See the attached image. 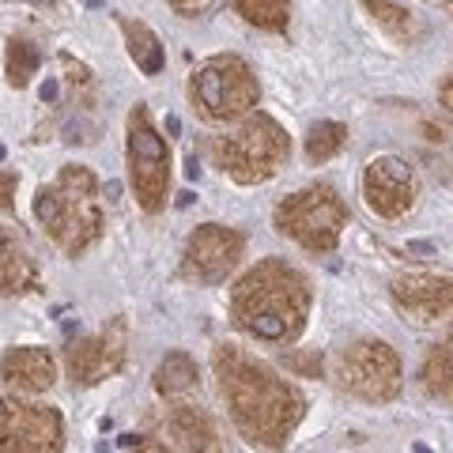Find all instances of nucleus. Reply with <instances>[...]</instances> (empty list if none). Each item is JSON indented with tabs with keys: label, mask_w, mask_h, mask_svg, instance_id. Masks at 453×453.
Instances as JSON below:
<instances>
[{
	"label": "nucleus",
	"mask_w": 453,
	"mask_h": 453,
	"mask_svg": "<svg viewBox=\"0 0 453 453\" xmlns=\"http://www.w3.org/2000/svg\"><path fill=\"white\" fill-rule=\"evenodd\" d=\"M216 378L238 434L253 446L280 449L303 419V396L273 366L246 356L242 348H216Z\"/></svg>",
	"instance_id": "obj_1"
},
{
	"label": "nucleus",
	"mask_w": 453,
	"mask_h": 453,
	"mask_svg": "<svg viewBox=\"0 0 453 453\" xmlns=\"http://www.w3.org/2000/svg\"><path fill=\"white\" fill-rule=\"evenodd\" d=\"M234 325L268 344H288L303 333L310 314V283L295 265L268 257L238 280L231 295Z\"/></svg>",
	"instance_id": "obj_2"
},
{
	"label": "nucleus",
	"mask_w": 453,
	"mask_h": 453,
	"mask_svg": "<svg viewBox=\"0 0 453 453\" xmlns=\"http://www.w3.org/2000/svg\"><path fill=\"white\" fill-rule=\"evenodd\" d=\"M35 216L50 231V238L68 257L88 250L103 231V208H98V186L88 166H65L50 186L35 196Z\"/></svg>",
	"instance_id": "obj_3"
},
{
	"label": "nucleus",
	"mask_w": 453,
	"mask_h": 453,
	"mask_svg": "<svg viewBox=\"0 0 453 453\" xmlns=\"http://www.w3.org/2000/svg\"><path fill=\"white\" fill-rule=\"evenodd\" d=\"M288 151H291L288 133H283L268 113H257L242 129L211 140V159L223 166V174H231L234 181H242V186L268 181L283 166Z\"/></svg>",
	"instance_id": "obj_4"
},
{
	"label": "nucleus",
	"mask_w": 453,
	"mask_h": 453,
	"mask_svg": "<svg viewBox=\"0 0 453 453\" xmlns=\"http://www.w3.org/2000/svg\"><path fill=\"white\" fill-rule=\"evenodd\" d=\"M344 226H348V204L340 201L333 186H310L303 193H291L276 208V231L295 238L310 253L336 250Z\"/></svg>",
	"instance_id": "obj_5"
},
{
	"label": "nucleus",
	"mask_w": 453,
	"mask_h": 453,
	"mask_svg": "<svg viewBox=\"0 0 453 453\" xmlns=\"http://www.w3.org/2000/svg\"><path fill=\"white\" fill-rule=\"evenodd\" d=\"M189 95L208 121H234L257 106V76L238 57H211L193 73Z\"/></svg>",
	"instance_id": "obj_6"
},
{
	"label": "nucleus",
	"mask_w": 453,
	"mask_h": 453,
	"mask_svg": "<svg viewBox=\"0 0 453 453\" xmlns=\"http://www.w3.org/2000/svg\"><path fill=\"white\" fill-rule=\"evenodd\" d=\"M129 178L144 211H159L166 204L170 151L163 144V136L155 133L148 106H136L129 113Z\"/></svg>",
	"instance_id": "obj_7"
},
{
	"label": "nucleus",
	"mask_w": 453,
	"mask_h": 453,
	"mask_svg": "<svg viewBox=\"0 0 453 453\" xmlns=\"http://www.w3.org/2000/svg\"><path fill=\"white\" fill-rule=\"evenodd\" d=\"M336 378L359 401H393L401 393V359L381 340H359V344L340 351Z\"/></svg>",
	"instance_id": "obj_8"
},
{
	"label": "nucleus",
	"mask_w": 453,
	"mask_h": 453,
	"mask_svg": "<svg viewBox=\"0 0 453 453\" xmlns=\"http://www.w3.org/2000/svg\"><path fill=\"white\" fill-rule=\"evenodd\" d=\"M61 416L46 404H23L0 396V453H61Z\"/></svg>",
	"instance_id": "obj_9"
},
{
	"label": "nucleus",
	"mask_w": 453,
	"mask_h": 453,
	"mask_svg": "<svg viewBox=\"0 0 453 453\" xmlns=\"http://www.w3.org/2000/svg\"><path fill=\"white\" fill-rule=\"evenodd\" d=\"M242 234L231 231V226L219 223H204L196 226L186 242V261H181V273L189 280L201 283H223L231 276V268L242 257Z\"/></svg>",
	"instance_id": "obj_10"
},
{
	"label": "nucleus",
	"mask_w": 453,
	"mask_h": 453,
	"mask_svg": "<svg viewBox=\"0 0 453 453\" xmlns=\"http://www.w3.org/2000/svg\"><path fill=\"white\" fill-rule=\"evenodd\" d=\"M363 193L371 211H378L381 219H401L416 201V174L396 155H378V159L366 163Z\"/></svg>",
	"instance_id": "obj_11"
},
{
	"label": "nucleus",
	"mask_w": 453,
	"mask_h": 453,
	"mask_svg": "<svg viewBox=\"0 0 453 453\" xmlns=\"http://www.w3.org/2000/svg\"><path fill=\"white\" fill-rule=\"evenodd\" d=\"M125 363V321H113L106 333L76 340L68 348V378L76 386H95L110 374H118Z\"/></svg>",
	"instance_id": "obj_12"
},
{
	"label": "nucleus",
	"mask_w": 453,
	"mask_h": 453,
	"mask_svg": "<svg viewBox=\"0 0 453 453\" xmlns=\"http://www.w3.org/2000/svg\"><path fill=\"white\" fill-rule=\"evenodd\" d=\"M393 299L416 321H438L453 310V276L408 273L393 280Z\"/></svg>",
	"instance_id": "obj_13"
},
{
	"label": "nucleus",
	"mask_w": 453,
	"mask_h": 453,
	"mask_svg": "<svg viewBox=\"0 0 453 453\" xmlns=\"http://www.w3.org/2000/svg\"><path fill=\"white\" fill-rule=\"evenodd\" d=\"M166 434L178 453H231L219 423L204 408H193V404H178L166 416Z\"/></svg>",
	"instance_id": "obj_14"
},
{
	"label": "nucleus",
	"mask_w": 453,
	"mask_h": 453,
	"mask_svg": "<svg viewBox=\"0 0 453 453\" xmlns=\"http://www.w3.org/2000/svg\"><path fill=\"white\" fill-rule=\"evenodd\" d=\"M0 378L16 393H46L57 378V366L46 348H12L0 359Z\"/></svg>",
	"instance_id": "obj_15"
},
{
	"label": "nucleus",
	"mask_w": 453,
	"mask_h": 453,
	"mask_svg": "<svg viewBox=\"0 0 453 453\" xmlns=\"http://www.w3.org/2000/svg\"><path fill=\"white\" fill-rule=\"evenodd\" d=\"M35 261L27 246L19 242L8 226H0V291L4 295H19V291H31L35 288Z\"/></svg>",
	"instance_id": "obj_16"
},
{
	"label": "nucleus",
	"mask_w": 453,
	"mask_h": 453,
	"mask_svg": "<svg viewBox=\"0 0 453 453\" xmlns=\"http://www.w3.org/2000/svg\"><path fill=\"white\" fill-rule=\"evenodd\" d=\"M121 31H125V38H129V53H133V61L140 65V73L159 76L163 73V42L151 35V27L121 19Z\"/></svg>",
	"instance_id": "obj_17"
},
{
	"label": "nucleus",
	"mask_w": 453,
	"mask_h": 453,
	"mask_svg": "<svg viewBox=\"0 0 453 453\" xmlns=\"http://www.w3.org/2000/svg\"><path fill=\"white\" fill-rule=\"evenodd\" d=\"M423 389L442 396V401H453V336L446 340V344H438L427 359H423Z\"/></svg>",
	"instance_id": "obj_18"
},
{
	"label": "nucleus",
	"mask_w": 453,
	"mask_h": 453,
	"mask_svg": "<svg viewBox=\"0 0 453 453\" xmlns=\"http://www.w3.org/2000/svg\"><path fill=\"white\" fill-rule=\"evenodd\" d=\"M196 386V363L186 356V351H170V356L159 363L155 371V389L163 396H174V393H186Z\"/></svg>",
	"instance_id": "obj_19"
},
{
	"label": "nucleus",
	"mask_w": 453,
	"mask_h": 453,
	"mask_svg": "<svg viewBox=\"0 0 453 453\" xmlns=\"http://www.w3.org/2000/svg\"><path fill=\"white\" fill-rule=\"evenodd\" d=\"M42 65V53L31 38H12L8 42V83L12 88H27L31 76L38 73Z\"/></svg>",
	"instance_id": "obj_20"
},
{
	"label": "nucleus",
	"mask_w": 453,
	"mask_h": 453,
	"mask_svg": "<svg viewBox=\"0 0 453 453\" xmlns=\"http://www.w3.org/2000/svg\"><path fill=\"white\" fill-rule=\"evenodd\" d=\"M348 144V129L340 121H318L306 136V159L310 163H325Z\"/></svg>",
	"instance_id": "obj_21"
},
{
	"label": "nucleus",
	"mask_w": 453,
	"mask_h": 453,
	"mask_svg": "<svg viewBox=\"0 0 453 453\" xmlns=\"http://www.w3.org/2000/svg\"><path fill=\"white\" fill-rule=\"evenodd\" d=\"M234 8L265 31H283L288 27V0H234Z\"/></svg>",
	"instance_id": "obj_22"
},
{
	"label": "nucleus",
	"mask_w": 453,
	"mask_h": 453,
	"mask_svg": "<svg viewBox=\"0 0 453 453\" xmlns=\"http://www.w3.org/2000/svg\"><path fill=\"white\" fill-rule=\"evenodd\" d=\"M363 4L371 8V16H374L378 23L393 27V31H401V27L408 23V12H404L401 4H389V0H363Z\"/></svg>",
	"instance_id": "obj_23"
},
{
	"label": "nucleus",
	"mask_w": 453,
	"mask_h": 453,
	"mask_svg": "<svg viewBox=\"0 0 453 453\" xmlns=\"http://www.w3.org/2000/svg\"><path fill=\"white\" fill-rule=\"evenodd\" d=\"M16 186H19V178L12 174V170H4V174H0V208H12L16 201H12V196H16Z\"/></svg>",
	"instance_id": "obj_24"
},
{
	"label": "nucleus",
	"mask_w": 453,
	"mask_h": 453,
	"mask_svg": "<svg viewBox=\"0 0 453 453\" xmlns=\"http://www.w3.org/2000/svg\"><path fill=\"white\" fill-rule=\"evenodd\" d=\"M288 366L299 374H318L321 371V356H288Z\"/></svg>",
	"instance_id": "obj_25"
},
{
	"label": "nucleus",
	"mask_w": 453,
	"mask_h": 453,
	"mask_svg": "<svg viewBox=\"0 0 453 453\" xmlns=\"http://www.w3.org/2000/svg\"><path fill=\"white\" fill-rule=\"evenodd\" d=\"M170 8H174L178 16H201V12L211 8V0H170Z\"/></svg>",
	"instance_id": "obj_26"
},
{
	"label": "nucleus",
	"mask_w": 453,
	"mask_h": 453,
	"mask_svg": "<svg viewBox=\"0 0 453 453\" xmlns=\"http://www.w3.org/2000/svg\"><path fill=\"white\" fill-rule=\"evenodd\" d=\"M133 453H170V449H166L163 442H151V438H140Z\"/></svg>",
	"instance_id": "obj_27"
},
{
	"label": "nucleus",
	"mask_w": 453,
	"mask_h": 453,
	"mask_svg": "<svg viewBox=\"0 0 453 453\" xmlns=\"http://www.w3.org/2000/svg\"><path fill=\"white\" fill-rule=\"evenodd\" d=\"M438 98H442V106L453 113V76L442 83V88H438Z\"/></svg>",
	"instance_id": "obj_28"
},
{
	"label": "nucleus",
	"mask_w": 453,
	"mask_h": 453,
	"mask_svg": "<svg viewBox=\"0 0 453 453\" xmlns=\"http://www.w3.org/2000/svg\"><path fill=\"white\" fill-rule=\"evenodd\" d=\"M42 98H46V103H53V98H57V83L53 80L42 83Z\"/></svg>",
	"instance_id": "obj_29"
},
{
	"label": "nucleus",
	"mask_w": 453,
	"mask_h": 453,
	"mask_svg": "<svg viewBox=\"0 0 453 453\" xmlns=\"http://www.w3.org/2000/svg\"><path fill=\"white\" fill-rule=\"evenodd\" d=\"M166 133L178 136V133H181V121H178V118H166Z\"/></svg>",
	"instance_id": "obj_30"
},
{
	"label": "nucleus",
	"mask_w": 453,
	"mask_h": 453,
	"mask_svg": "<svg viewBox=\"0 0 453 453\" xmlns=\"http://www.w3.org/2000/svg\"><path fill=\"white\" fill-rule=\"evenodd\" d=\"M0 159H4V144H0Z\"/></svg>",
	"instance_id": "obj_31"
}]
</instances>
